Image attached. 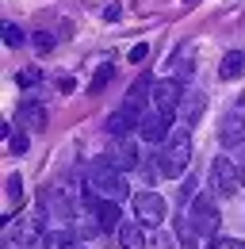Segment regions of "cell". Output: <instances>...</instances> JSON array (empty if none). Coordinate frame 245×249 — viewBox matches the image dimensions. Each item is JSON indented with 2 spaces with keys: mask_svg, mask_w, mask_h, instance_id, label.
Returning <instances> with one entry per match:
<instances>
[{
  "mask_svg": "<svg viewBox=\"0 0 245 249\" xmlns=\"http://www.w3.org/2000/svg\"><path fill=\"white\" fill-rule=\"evenodd\" d=\"M226 81H234V77H242L245 73V54H238V50H230L226 58H222V69H218Z\"/></svg>",
  "mask_w": 245,
  "mask_h": 249,
  "instance_id": "21",
  "label": "cell"
},
{
  "mask_svg": "<svg viewBox=\"0 0 245 249\" xmlns=\"http://www.w3.org/2000/svg\"><path fill=\"white\" fill-rule=\"evenodd\" d=\"M180 100H184V89H180V81H153L150 104L157 107V111H165V115H176Z\"/></svg>",
  "mask_w": 245,
  "mask_h": 249,
  "instance_id": "7",
  "label": "cell"
},
{
  "mask_svg": "<svg viewBox=\"0 0 245 249\" xmlns=\"http://www.w3.org/2000/svg\"><path fill=\"white\" fill-rule=\"evenodd\" d=\"M31 42H35V46H38V50L46 54V50L54 46V35H46V31H35V35H31Z\"/></svg>",
  "mask_w": 245,
  "mask_h": 249,
  "instance_id": "26",
  "label": "cell"
},
{
  "mask_svg": "<svg viewBox=\"0 0 245 249\" xmlns=\"http://www.w3.org/2000/svg\"><path fill=\"white\" fill-rule=\"evenodd\" d=\"M19 126H23L27 134H42V130H46V111H42L38 104H23V107H19Z\"/></svg>",
  "mask_w": 245,
  "mask_h": 249,
  "instance_id": "15",
  "label": "cell"
},
{
  "mask_svg": "<svg viewBox=\"0 0 245 249\" xmlns=\"http://www.w3.org/2000/svg\"><path fill=\"white\" fill-rule=\"evenodd\" d=\"M27 134H12V154H27Z\"/></svg>",
  "mask_w": 245,
  "mask_h": 249,
  "instance_id": "28",
  "label": "cell"
},
{
  "mask_svg": "<svg viewBox=\"0 0 245 249\" xmlns=\"http://www.w3.org/2000/svg\"><path fill=\"white\" fill-rule=\"evenodd\" d=\"M184 199H195V180H184V188H180V203Z\"/></svg>",
  "mask_w": 245,
  "mask_h": 249,
  "instance_id": "30",
  "label": "cell"
},
{
  "mask_svg": "<svg viewBox=\"0 0 245 249\" xmlns=\"http://www.w3.org/2000/svg\"><path fill=\"white\" fill-rule=\"evenodd\" d=\"M38 249H85V246H81L77 234H69L65 226H58V230H46L42 234V246Z\"/></svg>",
  "mask_w": 245,
  "mask_h": 249,
  "instance_id": "13",
  "label": "cell"
},
{
  "mask_svg": "<svg viewBox=\"0 0 245 249\" xmlns=\"http://www.w3.org/2000/svg\"><path fill=\"white\" fill-rule=\"evenodd\" d=\"M188 4H195V0H188Z\"/></svg>",
  "mask_w": 245,
  "mask_h": 249,
  "instance_id": "32",
  "label": "cell"
},
{
  "mask_svg": "<svg viewBox=\"0 0 245 249\" xmlns=\"http://www.w3.org/2000/svg\"><path fill=\"white\" fill-rule=\"evenodd\" d=\"M134 215H138V222H146V226H161L165 215H169V203L157 192H138L134 196Z\"/></svg>",
  "mask_w": 245,
  "mask_h": 249,
  "instance_id": "6",
  "label": "cell"
},
{
  "mask_svg": "<svg viewBox=\"0 0 245 249\" xmlns=\"http://www.w3.org/2000/svg\"><path fill=\"white\" fill-rule=\"evenodd\" d=\"M169 123H173V115H165V111L150 107V111L142 115V123H138V134H142L150 146H157V142H165V138H169Z\"/></svg>",
  "mask_w": 245,
  "mask_h": 249,
  "instance_id": "9",
  "label": "cell"
},
{
  "mask_svg": "<svg viewBox=\"0 0 245 249\" xmlns=\"http://www.w3.org/2000/svg\"><path fill=\"white\" fill-rule=\"evenodd\" d=\"M85 192L88 196H104V199H126L130 184H126V177L119 169H111L107 161H100V165H92L88 177H85Z\"/></svg>",
  "mask_w": 245,
  "mask_h": 249,
  "instance_id": "1",
  "label": "cell"
},
{
  "mask_svg": "<svg viewBox=\"0 0 245 249\" xmlns=\"http://www.w3.org/2000/svg\"><path fill=\"white\" fill-rule=\"evenodd\" d=\"M242 184H245V169H242Z\"/></svg>",
  "mask_w": 245,
  "mask_h": 249,
  "instance_id": "31",
  "label": "cell"
},
{
  "mask_svg": "<svg viewBox=\"0 0 245 249\" xmlns=\"http://www.w3.org/2000/svg\"><path fill=\"white\" fill-rule=\"evenodd\" d=\"M0 31H4V42H8V46H23V31H19L16 23H4Z\"/></svg>",
  "mask_w": 245,
  "mask_h": 249,
  "instance_id": "24",
  "label": "cell"
},
{
  "mask_svg": "<svg viewBox=\"0 0 245 249\" xmlns=\"http://www.w3.org/2000/svg\"><path fill=\"white\" fill-rule=\"evenodd\" d=\"M42 211L38 215H8L4 222V246L8 249H31L42 246Z\"/></svg>",
  "mask_w": 245,
  "mask_h": 249,
  "instance_id": "2",
  "label": "cell"
},
{
  "mask_svg": "<svg viewBox=\"0 0 245 249\" xmlns=\"http://www.w3.org/2000/svg\"><path fill=\"white\" fill-rule=\"evenodd\" d=\"M142 226H146V222H119V230H115L119 246L122 249H146V234H142Z\"/></svg>",
  "mask_w": 245,
  "mask_h": 249,
  "instance_id": "14",
  "label": "cell"
},
{
  "mask_svg": "<svg viewBox=\"0 0 245 249\" xmlns=\"http://www.w3.org/2000/svg\"><path fill=\"white\" fill-rule=\"evenodd\" d=\"M218 138H222V146H238V142H245V123H242V115H238V111L222 119Z\"/></svg>",
  "mask_w": 245,
  "mask_h": 249,
  "instance_id": "16",
  "label": "cell"
},
{
  "mask_svg": "<svg viewBox=\"0 0 245 249\" xmlns=\"http://www.w3.org/2000/svg\"><path fill=\"white\" fill-rule=\"evenodd\" d=\"M111 77H115V65H111V62H104V65H100V69H96V77H92L88 92H100V89H104V85H107Z\"/></svg>",
  "mask_w": 245,
  "mask_h": 249,
  "instance_id": "22",
  "label": "cell"
},
{
  "mask_svg": "<svg viewBox=\"0 0 245 249\" xmlns=\"http://www.w3.org/2000/svg\"><path fill=\"white\" fill-rule=\"evenodd\" d=\"M150 92H153V77H150V73H142V77L130 85L126 104H130V107H138V111H146V100H150Z\"/></svg>",
  "mask_w": 245,
  "mask_h": 249,
  "instance_id": "20",
  "label": "cell"
},
{
  "mask_svg": "<svg viewBox=\"0 0 245 249\" xmlns=\"http://www.w3.org/2000/svg\"><path fill=\"white\" fill-rule=\"evenodd\" d=\"M157 161H161V173L165 177H184L188 173V161H192V134H188V126L173 130L165 138V150L157 154Z\"/></svg>",
  "mask_w": 245,
  "mask_h": 249,
  "instance_id": "3",
  "label": "cell"
},
{
  "mask_svg": "<svg viewBox=\"0 0 245 249\" xmlns=\"http://www.w3.org/2000/svg\"><path fill=\"white\" fill-rule=\"evenodd\" d=\"M85 199H88L92 215L100 218V226H104V230H119V222H122L119 199H104V196H88V192H85Z\"/></svg>",
  "mask_w": 245,
  "mask_h": 249,
  "instance_id": "10",
  "label": "cell"
},
{
  "mask_svg": "<svg viewBox=\"0 0 245 249\" xmlns=\"http://www.w3.org/2000/svg\"><path fill=\"white\" fill-rule=\"evenodd\" d=\"M69 226H73V234H77V238H96V234L104 230V226H100V218L92 215V207H88V211H77Z\"/></svg>",
  "mask_w": 245,
  "mask_h": 249,
  "instance_id": "19",
  "label": "cell"
},
{
  "mask_svg": "<svg viewBox=\"0 0 245 249\" xmlns=\"http://www.w3.org/2000/svg\"><path fill=\"white\" fill-rule=\"evenodd\" d=\"M203 107H207V96H203V92H184V100H180V111H184V126L199 123V115H203Z\"/></svg>",
  "mask_w": 245,
  "mask_h": 249,
  "instance_id": "18",
  "label": "cell"
},
{
  "mask_svg": "<svg viewBox=\"0 0 245 249\" xmlns=\"http://www.w3.org/2000/svg\"><path fill=\"white\" fill-rule=\"evenodd\" d=\"M104 161H107L111 169H119V173H130V169H138V165H142L138 150H134V146H130L126 138H122V142H115V146H111V150L104 154Z\"/></svg>",
  "mask_w": 245,
  "mask_h": 249,
  "instance_id": "12",
  "label": "cell"
},
{
  "mask_svg": "<svg viewBox=\"0 0 245 249\" xmlns=\"http://www.w3.org/2000/svg\"><path fill=\"white\" fill-rule=\"evenodd\" d=\"M19 203H23V180H19L16 173H12V177H8V207L16 211Z\"/></svg>",
  "mask_w": 245,
  "mask_h": 249,
  "instance_id": "23",
  "label": "cell"
},
{
  "mask_svg": "<svg viewBox=\"0 0 245 249\" xmlns=\"http://www.w3.org/2000/svg\"><path fill=\"white\" fill-rule=\"evenodd\" d=\"M188 215L195 222V230L203 234V238H218V226H222V215H218V207H214V199L207 192H199L192 203H188Z\"/></svg>",
  "mask_w": 245,
  "mask_h": 249,
  "instance_id": "4",
  "label": "cell"
},
{
  "mask_svg": "<svg viewBox=\"0 0 245 249\" xmlns=\"http://www.w3.org/2000/svg\"><path fill=\"white\" fill-rule=\"evenodd\" d=\"M176 238H180L184 249H199V238H203V234L195 230V222H192V215H188V211H180V215H176Z\"/></svg>",
  "mask_w": 245,
  "mask_h": 249,
  "instance_id": "17",
  "label": "cell"
},
{
  "mask_svg": "<svg viewBox=\"0 0 245 249\" xmlns=\"http://www.w3.org/2000/svg\"><path fill=\"white\" fill-rule=\"evenodd\" d=\"M207 249H245V242H238V238H207Z\"/></svg>",
  "mask_w": 245,
  "mask_h": 249,
  "instance_id": "25",
  "label": "cell"
},
{
  "mask_svg": "<svg viewBox=\"0 0 245 249\" xmlns=\"http://www.w3.org/2000/svg\"><path fill=\"white\" fill-rule=\"evenodd\" d=\"M38 77H42L38 69H23V73H19V85H23V89H31V85H38Z\"/></svg>",
  "mask_w": 245,
  "mask_h": 249,
  "instance_id": "27",
  "label": "cell"
},
{
  "mask_svg": "<svg viewBox=\"0 0 245 249\" xmlns=\"http://www.w3.org/2000/svg\"><path fill=\"white\" fill-rule=\"evenodd\" d=\"M42 215H50V218H58L61 226H69L77 211H73V199H69L61 188H46V192H42Z\"/></svg>",
  "mask_w": 245,
  "mask_h": 249,
  "instance_id": "8",
  "label": "cell"
},
{
  "mask_svg": "<svg viewBox=\"0 0 245 249\" xmlns=\"http://www.w3.org/2000/svg\"><path fill=\"white\" fill-rule=\"evenodd\" d=\"M211 184L218 188V196H238L242 188V169L230 157H214L211 161Z\"/></svg>",
  "mask_w": 245,
  "mask_h": 249,
  "instance_id": "5",
  "label": "cell"
},
{
  "mask_svg": "<svg viewBox=\"0 0 245 249\" xmlns=\"http://www.w3.org/2000/svg\"><path fill=\"white\" fill-rule=\"evenodd\" d=\"M142 115L146 111H138V107H130V104H122L119 111L107 119V134H115V138H126L130 130H138V123H142Z\"/></svg>",
  "mask_w": 245,
  "mask_h": 249,
  "instance_id": "11",
  "label": "cell"
},
{
  "mask_svg": "<svg viewBox=\"0 0 245 249\" xmlns=\"http://www.w3.org/2000/svg\"><path fill=\"white\" fill-rule=\"evenodd\" d=\"M146 54H150V46H146V42H138V46H130V62H142Z\"/></svg>",
  "mask_w": 245,
  "mask_h": 249,
  "instance_id": "29",
  "label": "cell"
}]
</instances>
